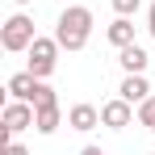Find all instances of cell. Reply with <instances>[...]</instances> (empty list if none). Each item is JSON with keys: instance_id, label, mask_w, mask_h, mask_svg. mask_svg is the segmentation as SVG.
<instances>
[{"instance_id": "5b68a950", "label": "cell", "mask_w": 155, "mask_h": 155, "mask_svg": "<svg viewBox=\"0 0 155 155\" xmlns=\"http://www.w3.org/2000/svg\"><path fill=\"white\" fill-rule=\"evenodd\" d=\"M130 122H134V105H130L126 97H113V101L101 105V126H109V130H126Z\"/></svg>"}, {"instance_id": "8992f818", "label": "cell", "mask_w": 155, "mask_h": 155, "mask_svg": "<svg viewBox=\"0 0 155 155\" xmlns=\"http://www.w3.org/2000/svg\"><path fill=\"white\" fill-rule=\"evenodd\" d=\"M67 126H71V130H80V134L97 130V126H101V109H97V105H88V101L71 105V109H67Z\"/></svg>"}, {"instance_id": "7a4b0ae2", "label": "cell", "mask_w": 155, "mask_h": 155, "mask_svg": "<svg viewBox=\"0 0 155 155\" xmlns=\"http://www.w3.org/2000/svg\"><path fill=\"white\" fill-rule=\"evenodd\" d=\"M34 38H38V34H34V21H29L25 13H13V17L0 25V46H4L8 54L29 51V46H34Z\"/></svg>"}, {"instance_id": "6da1fadb", "label": "cell", "mask_w": 155, "mask_h": 155, "mask_svg": "<svg viewBox=\"0 0 155 155\" xmlns=\"http://www.w3.org/2000/svg\"><path fill=\"white\" fill-rule=\"evenodd\" d=\"M54 38H59L63 51H84L88 38H92V13L84 4H67L54 21Z\"/></svg>"}, {"instance_id": "4fadbf2b", "label": "cell", "mask_w": 155, "mask_h": 155, "mask_svg": "<svg viewBox=\"0 0 155 155\" xmlns=\"http://www.w3.org/2000/svg\"><path fill=\"white\" fill-rule=\"evenodd\" d=\"M109 4H113V13H117V17H134V13L143 8V0H109Z\"/></svg>"}, {"instance_id": "30bf717a", "label": "cell", "mask_w": 155, "mask_h": 155, "mask_svg": "<svg viewBox=\"0 0 155 155\" xmlns=\"http://www.w3.org/2000/svg\"><path fill=\"white\" fill-rule=\"evenodd\" d=\"M105 38H109L117 51H122V46H130V42H134V21H130V17H117L113 25L105 29Z\"/></svg>"}, {"instance_id": "e0dca14e", "label": "cell", "mask_w": 155, "mask_h": 155, "mask_svg": "<svg viewBox=\"0 0 155 155\" xmlns=\"http://www.w3.org/2000/svg\"><path fill=\"white\" fill-rule=\"evenodd\" d=\"M13 4H34V0H13Z\"/></svg>"}, {"instance_id": "2e32d148", "label": "cell", "mask_w": 155, "mask_h": 155, "mask_svg": "<svg viewBox=\"0 0 155 155\" xmlns=\"http://www.w3.org/2000/svg\"><path fill=\"white\" fill-rule=\"evenodd\" d=\"M80 155H105V151H101V147H84Z\"/></svg>"}, {"instance_id": "ba28073f", "label": "cell", "mask_w": 155, "mask_h": 155, "mask_svg": "<svg viewBox=\"0 0 155 155\" xmlns=\"http://www.w3.org/2000/svg\"><path fill=\"white\" fill-rule=\"evenodd\" d=\"M34 92H38V76H34V71L8 76V97H13V101H29L34 105Z\"/></svg>"}, {"instance_id": "8fae6325", "label": "cell", "mask_w": 155, "mask_h": 155, "mask_svg": "<svg viewBox=\"0 0 155 155\" xmlns=\"http://www.w3.org/2000/svg\"><path fill=\"white\" fill-rule=\"evenodd\" d=\"M59 122H63V109H59V105H42V109H38L34 130H38V134H54V130H59Z\"/></svg>"}, {"instance_id": "277c9868", "label": "cell", "mask_w": 155, "mask_h": 155, "mask_svg": "<svg viewBox=\"0 0 155 155\" xmlns=\"http://www.w3.org/2000/svg\"><path fill=\"white\" fill-rule=\"evenodd\" d=\"M34 122H38V109H34L29 101H8L4 109H0V126H4L8 138L21 134V130H34Z\"/></svg>"}, {"instance_id": "52a82bcc", "label": "cell", "mask_w": 155, "mask_h": 155, "mask_svg": "<svg viewBox=\"0 0 155 155\" xmlns=\"http://www.w3.org/2000/svg\"><path fill=\"white\" fill-rule=\"evenodd\" d=\"M117 63L126 67V76H143L151 59H147V51H143L138 42H130V46H122V51H117Z\"/></svg>"}, {"instance_id": "7c38bea8", "label": "cell", "mask_w": 155, "mask_h": 155, "mask_svg": "<svg viewBox=\"0 0 155 155\" xmlns=\"http://www.w3.org/2000/svg\"><path fill=\"white\" fill-rule=\"evenodd\" d=\"M138 126H147L155 134V97H147V101L138 105Z\"/></svg>"}, {"instance_id": "5bb4252c", "label": "cell", "mask_w": 155, "mask_h": 155, "mask_svg": "<svg viewBox=\"0 0 155 155\" xmlns=\"http://www.w3.org/2000/svg\"><path fill=\"white\" fill-rule=\"evenodd\" d=\"M4 155H29V151L21 147V143H13V138H8V147H4Z\"/></svg>"}, {"instance_id": "9a60e30c", "label": "cell", "mask_w": 155, "mask_h": 155, "mask_svg": "<svg viewBox=\"0 0 155 155\" xmlns=\"http://www.w3.org/2000/svg\"><path fill=\"white\" fill-rule=\"evenodd\" d=\"M147 34H151V38H155V4H151V8H147Z\"/></svg>"}, {"instance_id": "3957f363", "label": "cell", "mask_w": 155, "mask_h": 155, "mask_svg": "<svg viewBox=\"0 0 155 155\" xmlns=\"http://www.w3.org/2000/svg\"><path fill=\"white\" fill-rule=\"evenodd\" d=\"M59 51H63V46H59V38H42V34H38V38H34V46H29V67L25 71H34V76L38 80H46L54 71V63H59Z\"/></svg>"}, {"instance_id": "ac0fdd59", "label": "cell", "mask_w": 155, "mask_h": 155, "mask_svg": "<svg viewBox=\"0 0 155 155\" xmlns=\"http://www.w3.org/2000/svg\"><path fill=\"white\" fill-rule=\"evenodd\" d=\"M151 155H155V151H151Z\"/></svg>"}, {"instance_id": "9c48e42d", "label": "cell", "mask_w": 155, "mask_h": 155, "mask_svg": "<svg viewBox=\"0 0 155 155\" xmlns=\"http://www.w3.org/2000/svg\"><path fill=\"white\" fill-rule=\"evenodd\" d=\"M117 97H126L130 105H143L147 97H151V84H147V76H126V80H122V88H117Z\"/></svg>"}]
</instances>
